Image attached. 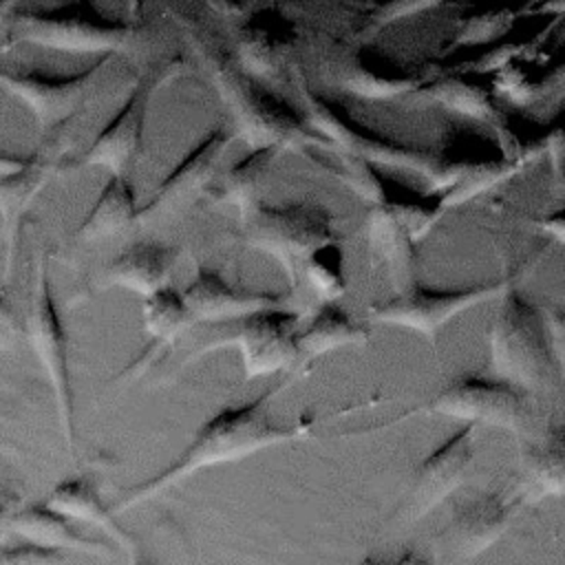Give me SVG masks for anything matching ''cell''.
I'll use <instances>...</instances> for the list:
<instances>
[{"label":"cell","mask_w":565,"mask_h":565,"mask_svg":"<svg viewBox=\"0 0 565 565\" xmlns=\"http://www.w3.org/2000/svg\"><path fill=\"white\" fill-rule=\"evenodd\" d=\"M137 196L126 174H110L97 201L77 227L79 241H99L115 236L137 223Z\"/></svg>","instance_id":"ffe728a7"},{"label":"cell","mask_w":565,"mask_h":565,"mask_svg":"<svg viewBox=\"0 0 565 565\" xmlns=\"http://www.w3.org/2000/svg\"><path fill=\"white\" fill-rule=\"evenodd\" d=\"M525 497L565 494V426H552L521 455Z\"/></svg>","instance_id":"d6986e66"},{"label":"cell","mask_w":565,"mask_h":565,"mask_svg":"<svg viewBox=\"0 0 565 565\" xmlns=\"http://www.w3.org/2000/svg\"><path fill=\"white\" fill-rule=\"evenodd\" d=\"M234 342L243 353L247 375L276 371L291 355L294 320L287 313L263 309L241 318Z\"/></svg>","instance_id":"9a60e30c"},{"label":"cell","mask_w":565,"mask_h":565,"mask_svg":"<svg viewBox=\"0 0 565 565\" xmlns=\"http://www.w3.org/2000/svg\"><path fill=\"white\" fill-rule=\"evenodd\" d=\"M44 505L68 521H82L102 530L121 552H126L128 565H163L143 547L139 536L117 523L113 510L104 505L102 497L86 477H68L57 481L46 494Z\"/></svg>","instance_id":"30bf717a"},{"label":"cell","mask_w":565,"mask_h":565,"mask_svg":"<svg viewBox=\"0 0 565 565\" xmlns=\"http://www.w3.org/2000/svg\"><path fill=\"white\" fill-rule=\"evenodd\" d=\"M472 457L475 426H463L417 466L406 503L408 516L419 519L448 499L461 486Z\"/></svg>","instance_id":"9c48e42d"},{"label":"cell","mask_w":565,"mask_h":565,"mask_svg":"<svg viewBox=\"0 0 565 565\" xmlns=\"http://www.w3.org/2000/svg\"><path fill=\"white\" fill-rule=\"evenodd\" d=\"M523 499V490L516 494L488 492L457 505L446 527L452 552L461 558H472L488 550L510 527Z\"/></svg>","instance_id":"7c38bea8"},{"label":"cell","mask_w":565,"mask_h":565,"mask_svg":"<svg viewBox=\"0 0 565 565\" xmlns=\"http://www.w3.org/2000/svg\"><path fill=\"white\" fill-rule=\"evenodd\" d=\"M0 565H68V558L62 552H51L15 541L0 547Z\"/></svg>","instance_id":"cb8c5ba5"},{"label":"cell","mask_w":565,"mask_h":565,"mask_svg":"<svg viewBox=\"0 0 565 565\" xmlns=\"http://www.w3.org/2000/svg\"><path fill=\"white\" fill-rule=\"evenodd\" d=\"M24 335L44 369L57 411V422L66 444V452L75 455V417H73V386H71V366H68V335L60 318L55 296L51 289L49 276V254H42L35 260L31 302L24 322Z\"/></svg>","instance_id":"3957f363"},{"label":"cell","mask_w":565,"mask_h":565,"mask_svg":"<svg viewBox=\"0 0 565 565\" xmlns=\"http://www.w3.org/2000/svg\"><path fill=\"white\" fill-rule=\"evenodd\" d=\"M174 249L159 243H132L110 260L102 274L99 287H121L143 298L168 287Z\"/></svg>","instance_id":"2e32d148"},{"label":"cell","mask_w":565,"mask_h":565,"mask_svg":"<svg viewBox=\"0 0 565 565\" xmlns=\"http://www.w3.org/2000/svg\"><path fill=\"white\" fill-rule=\"evenodd\" d=\"M20 508V492L11 486H0V547L15 543L13 534L9 532V519Z\"/></svg>","instance_id":"484cf974"},{"label":"cell","mask_w":565,"mask_h":565,"mask_svg":"<svg viewBox=\"0 0 565 565\" xmlns=\"http://www.w3.org/2000/svg\"><path fill=\"white\" fill-rule=\"evenodd\" d=\"M115 55H102L93 66L77 75L57 77L38 71L11 73L0 68V88L20 97L40 124V135L75 119L97 93Z\"/></svg>","instance_id":"8992f818"},{"label":"cell","mask_w":565,"mask_h":565,"mask_svg":"<svg viewBox=\"0 0 565 565\" xmlns=\"http://www.w3.org/2000/svg\"><path fill=\"white\" fill-rule=\"evenodd\" d=\"M444 415L475 424H492L516 428L525 419V402L510 384L468 377L448 386L435 402Z\"/></svg>","instance_id":"8fae6325"},{"label":"cell","mask_w":565,"mask_h":565,"mask_svg":"<svg viewBox=\"0 0 565 565\" xmlns=\"http://www.w3.org/2000/svg\"><path fill=\"white\" fill-rule=\"evenodd\" d=\"M24 161H26V157L9 154V152H2V150H0V177H7V174L18 172V170L24 166Z\"/></svg>","instance_id":"83f0119b"},{"label":"cell","mask_w":565,"mask_h":565,"mask_svg":"<svg viewBox=\"0 0 565 565\" xmlns=\"http://www.w3.org/2000/svg\"><path fill=\"white\" fill-rule=\"evenodd\" d=\"M185 71V60L181 55L163 57L146 68V73L135 82L124 106L113 115V119L99 130L90 148L82 157V166H97L110 170V174H126L130 163L135 161L143 124L148 115L150 99L154 90L170 79L179 77Z\"/></svg>","instance_id":"5b68a950"},{"label":"cell","mask_w":565,"mask_h":565,"mask_svg":"<svg viewBox=\"0 0 565 565\" xmlns=\"http://www.w3.org/2000/svg\"><path fill=\"white\" fill-rule=\"evenodd\" d=\"M492 358L512 382L541 386L552 373V353L536 311L523 300H508L492 329Z\"/></svg>","instance_id":"52a82bcc"},{"label":"cell","mask_w":565,"mask_h":565,"mask_svg":"<svg viewBox=\"0 0 565 565\" xmlns=\"http://www.w3.org/2000/svg\"><path fill=\"white\" fill-rule=\"evenodd\" d=\"M15 4H18V2H0V24H2L4 18H11Z\"/></svg>","instance_id":"f546056e"},{"label":"cell","mask_w":565,"mask_h":565,"mask_svg":"<svg viewBox=\"0 0 565 565\" xmlns=\"http://www.w3.org/2000/svg\"><path fill=\"white\" fill-rule=\"evenodd\" d=\"M547 344H550L552 360L565 373V309L547 318Z\"/></svg>","instance_id":"4316f807"},{"label":"cell","mask_w":565,"mask_h":565,"mask_svg":"<svg viewBox=\"0 0 565 565\" xmlns=\"http://www.w3.org/2000/svg\"><path fill=\"white\" fill-rule=\"evenodd\" d=\"M9 532L15 541L51 550V552H77L86 556H97L113 561L115 550L97 539L82 534L66 516L53 512L44 503L38 505H22L9 519Z\"/></svg>","instance_id":"5bb4252c"},{"label":"cell","mask_w":565,"mask_h":565,"mask_svg":"<svg viewBox=\"0 0 565 565\" xmlns=\"http://www.w3.org/2000/svg\"><path fill=\"white\" fill-rule=\"evenodd\" d=\"M183 300L194 322L245 318L269 307V300H265V296L236 289L227 285L216 271H210L205 267L196 269V276L183 291Z\"/></svg>","instance_id":"e0dca14e"},{"label":"cell","mask_w":565,"mask_h":565,"mask_svg":"<svg viewBox=\"0 0 565 565\" xmlns=\"http://www.w3.org/2000/svg\"><path fill=\"white\" fill-rule=\"evenodd\" d=\"M230 146V135L223 128H216L207 132L177 166L174 170L161 181V185L154 190L152 199L139 207L137 223L152 221L188 201H192L196 194L207 190L214 181V174L218 170L221 157L225 154Z\"/></svg>","instance_id":"ba28073f"},{"label":"cell","mask_w":565,"mask_h":565,"mask_svg":"<svg viewBox=\"0 0 565 565\" xmlns=\"http://www.w3.org/2000/svg\"><path fill=\"white\" fill-rule=\"evenodd\" d=\"M77 119H71L46 135L35 152H31L24 166L7 177H0V221H2V238H4V274L2 280L9 276L20 230L24 223L26 212L42 194V190L64 170L66 157L73 152L77 143Z\"/></svg>","instance_id":"277c9868"},{"label":"cell","mask_w":565,"mask_h":565,"mask_svg":"<svg viewBox=\"0 0 565 565\" xmlns=\"http://www.w3.org/2000/svg\"><path fill=\"white\" fill-rule=\"evenodd\" d=\"M194 320L183 300V294H179L172 287H163L161 291L143 298V302H141V324H143V331L152 340L148 351H159V349L172 347L174 340Z\"/></svg>","instance_id":"7402d4cb"},{"label":"cell","mask_w":565,"mask_h":565,"mask_svg":"<svg viewBox=\"0 0 565 565\" xmlns=\"http://www.w3.org/2000/svg\"><path fill=\"white\" fill-rule=\"evenodd\" d=\"M327 218L309 210H258L249 225V241L278 258H305L327 243Z\"/></svg>","instance_id":"4fadbf2b"},{"label":"cell","mask_w":565,"mask_h":565,"mask_svg":"<svg viewBox=\"0 0 565 565\" xmlns=\"http://www.w3.org/2000/svg\"><path fill=\"white\" fill-rule=\"evenodd\" d=\"M494 289H472V291H428L419 289L408 296H402L380 309V318L388 322H397L404 327H415L419 331H433L444 324L450 316L459 313L483 294H492Z\"/></svg>","instance_id":"ac0fdd59"},{"label":"cell","mask_w":565,"mask_h":565,"mask_svg":"<svg viewBox=\"0 0 565 565\" xmlns=\"http://www.w3.org/2000/svg\"><path fill=\"white\" fill-rule=\"evenodd\" d=\"M547 227H550V232H554L561 241H565V214L550 218V221H547Z\"/></svg>","instance_id":"f1b7e54d"},{"label":"cell","mask_w":565,"mask_h":565,"mask_svg":"<svg viewBox=\"0 0 565 565\" xmlns=\"http://www.w3.org/2000/svg\"><path fill=\"white\" fill-rule=\"evenodd\" d=\"M24 335V327L18 320V313L4 291L2 278H0V353L11 351L20 338Z\"/></svg>","instance_id":"d4e9b609"},{"label":"cell","mask_w":565,"mask_h":565,"mask_svg":"<svg viewBox=\"0 0 565 565\" xmlns=\"http://www.w3.org/2000/svg\"><path fill=\"white\" fill-rule=\"evenodd\" d=\"M137 18H117L88 0L57 4H15L9 42L64 53L117 55L137 35Z\"/></svg>","instance_id":"7a4b0ae2"},{"label":"cell","mask_w":565,"mask_h":565,"mask_svg":"<svg viewBox=\"0 0 565 565\" xmlns=\"http://www.w3.org/2000/svg\"><path fill=\"white\" fill-rule=\"evenodd\" d=\"M265 404L267 397H260L243 406H227L212 415L170 466L141 483L126 488L113 503V514H124L161 497L166 490L179 486L199 470L238 461L271 444L285 441L291 433L269 419Z\"/></svg>","instance_id":"6da1fadb"},{"label":"cell","mask_w":565,"mask_h":565,"mask_svg":"<svg viewBox=\"0 0 565 565\" xmlns=\"http://www.w3.org/2000/svg\"><path fill=\"white\" fill-rule=\"evenodd\" d=\"M355 335L349 318L338 309H322L309 329L302 335V347L313 353H322L335 349L344 342H351Z\"/></svg>","instance_id":"603a6c76"},{"label":"cell","mask_w":565,"mask_h":565,"mask_svg":"<svg viewBox=\"0 0 565 565\" xmlns=\"http://www.w3.org/2000/svg\"><path fill=\"white\" fill-rule=\"evenodd\" d=\"M274 163V148H256L243 161L232 166L223 177L212 181L207 188L210 196L216 201L234 203L238 207H249L263 192Z\"/></svg>","instance_id":"44dd1931"}]
</instances>
